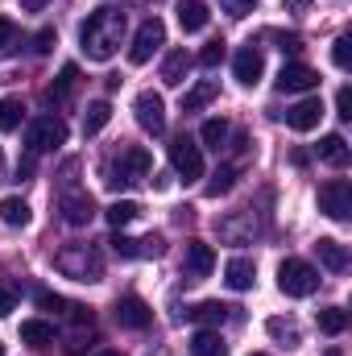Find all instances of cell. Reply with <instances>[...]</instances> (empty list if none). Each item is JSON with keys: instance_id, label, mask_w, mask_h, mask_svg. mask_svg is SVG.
I'll return each instance as SVG.
<instances>
[{"instance_id": "cell-44", "label": "cell", "mask_w": 352, "mask_h": 356, "mask_svg": "<svg viewBox=\"0 0 352 356\" xmlns=\"http://www.w3.org/2000/svg\"><path fill=\"white\" fill-rule=\"evenodd\" d=\"M50 0H21V8H29V13H38V8H46Z\"/></svg>"}, {"instance_id": "cell-23", "label": "cell", "mask_w": 352, "mask_h": 356, "mask_svg": "<svg viewBox=\"0 0 352 356\" xmlns=\"http://www.w3.org/2000/svg\"><path fill=\"white\" fill-rule=\"evenodd\" d=\"M79 88V67L75 63H67L63 71H58V79L50 83V91H46V99L50 104H63V99H71V91Z\"/></svg>"}, {"instance_id": "cell-1", "label": "cell", "mask_w": 352, "mask_h": 356, "mask_svg": "<svg viewBox=\"0 0 352 356\" xmlns=\"http://www.w3.org/2000/svg\"><path fill=\"white\" fill-rule=\"evenodd\" d=\"M120 42H125V13L112 8V4L91 8L88 21L79 25V46H83V54H88L91 63H108V58L120 50Z\"/></svg>"}, {"instance_id": "cell-5", "label": "cell", "mask_w": 352, "mask_h": 356, "mask_svg": "<svg viewBox=\"0 0 352 356\" xmlns=\"http://www.w3.org/2000/svg\"><path fill=\"white\" fill-rule=\"evenodd\" d=\"M58 269H63L67 277H75V282H99V277H104V261H99V253L88 249V245L63 249V253H58Z\"/></svg>"}, {"instance_id": "cell-31", "label": "cell", "mask_w": 352, "mask_h": 356, "mask_svg": "<svg viewBox=\"0 0 352 356\" xmlns=\"http://www.w3.org/2000/svg\"><path fill=\"white\" fill-rule=\"evenodd\" d=\"M344 327H349V311L344 307H323L319 311V332L323 336H340Z\"/></svg>"}, {"instance_id": "cell-20", "label": "cell", "mask_w": 352, "mask_h": 356, "mask_svg": "<svg viewBox=\"0 0 352 356\" xmlns=\"http://www.w3.org/2000/svg\"><path fill=\"white\" fill-rule=\"evenodd\" d=\"M232 311H237V307H224V302H195L186 315H191L195 323H203V327H220V323L232 319Z\"/></svg>"}, {"instance_id": "cell-4", "label": "cell", "mask_w": 352, "mask_h": 356, "mask_svg": "<svg viewBox=\"0 0 352 356\" xmlns=\"http://www.w3.org/2000/svg\"><path fill=\"white\" fill-rule=\"evenodd\" d=\"M25 145H29V154H50V149L67 145V120L63 116H33L25 129Z\"/></svg>"}, {"instance_id": "cell-10", "label": "cell", "mask_w": 352, "mask_h": 356, "mask_svg": "<svg viewBox=\"0 0 352 356\" xmlns=\"http://www.w3.org/2000/svg\"><path fill=\"white\" fill-rule=\"evenodd\" d=\"M112 315H116V323L129 327V332H145V327L154 323V311H150V302H145L141 294H125V298H116Z\"/></svg>"}, {"instance_id": "cell-9", "label": "cell", "mask_w": 352, "mask_h": 356, "mask_svg": "<svg viewBox=\"0 0 352 356\" xmlns=\"http://www.w3.org/2000/svg\"><path fill=\"white\" fill-rule=\"evenodd\" d=\"M133 112H137V124H141L145 133H154V137L166 133V99H162L158 91H141V95L133 99Z\"/></svg>"}, {"instance_id": "cell-37", "label": "cell", "mask_w": 352, "mask_h": 356, "mask_svg": "<svg viewBox=\"0 0 352 356\" xmlns=\"http://www.w3.org/2000/svg\"><path fill=\"white\" fill-rule=\"evenodd\" d=\"M220 8H224L228 17H249V13L257 8V0H220Z\"/></svg>"}, {"instance_id": "cell-17", "label": "cell", "mask_w": 352, "mask_h": 356, "mask_svg": "<svg viewBox=\"0 0 352 356\" xmlns=\"http://www.w3.org/2000/svg\"><path fill=\"white\" fill-rule=\"evenodd\" d=\"M207 21H211V13H207L203 0H182V4H178V25H182V33H199V29H207Z\"/></svg>"}, {"instance_id": "cell-22", "label": "cell", "mask_w": 352, "mask_h": 356, "mask_svg": "<svg viewBox=\"0 0 352 356\" xmlns=\"http://www.w3.org/2000/svg\"><path fill=\"white\" fill-rule=\"evenodd\" d=\"M319 158H323L328 166L344 170V166H349V158H352V154H349V141H344L340 133H328V137L319 141Z\"/></svg>"}, {"instance_id": "cell-45", "label": "cell", "mask_w": 352, "mask_h": 356, "mask_svg": "<svg viewBox=\"0 0 352 356\" xmlns=\"http://www.w3.org/2000/svg\"><path fill=\"white\" fill-rule=\"evenodd\" d=\"M95 356H125V353H116V348H104V353H95Z\"/></svg>"}, {"instance_id": "cell-25", "label": "cell", "mask_w": 352, "mask_h": 356, "mask_svg": "<svg viewBox=\"0 0 352 356\" xmlns=\"http://www.w3.org/2000/svg\"><path fill=\"white\" fill-rule=\"evenodd\" d=\"M191 356H228V344H224L220 332L203 327V332H195V340H191Z\"/></svg>"}, {"instance_id": "cell-11", "label": "cell", "mask_w": 352, "mask_h": 356, "mask_svg": "<svg viewBox=\"0 0 352 356\" xmlns=\"http://www.w3.org/2000/svg\"><path fill=\"white\" fill-rule=\"evenodd\" d=\"M232 75H237V83H245V88H257L265 75V54L249 42V46H241L237 54H232Z\"/></svg>"}, {"instance_id": "cell-38", "label": "cell", "mask_w": 352, "mask_h": 356, "mask_svg": "<svg viewBox=\"0 0 352 356\" xmlns=\"http://www.w3.org/2000/svg\"><path fill=\"white\" fill-rule=\"evenodd\" d=\"M13 311H17V290H13L8 282H0V319L13 315Z\"/></svg>"}, {"instance_id": "cell-28", "label": "cell", "mask_w": 352, "mask_h": 356, "mask_svg": "<svg viewBox=\"0 0 352 356\" xmlns=\"http://www.w3.org/2000/svg\"><path fill=\"white\" fill-rule=\"evenodd\" d=\"M199 141H203L207 149H216V154H220V145L228 141V120H224V116H211V120H203V129H199Z\"/></svg>"}, {"instance_id": "cell-47", "label": "cell", "mask_w": 352, "mask_h": 356, "mask_svg": "<svg viewBox=\"0 0 352 356\" xmlns=\"http://www.w3.org/2000/svg\"><path fill=\"white\" fill-rule=\"evenodd\" d=\"M0 178H4V154H0Z\"/></svg>"}, {"instance_id": "cell-16", "label": "cell", "mask_w": 352, "mask_h": 356, "mask_svg": "<svg viewBox=\"0 0 352 356\" xmlns=\"http://www.w3.org/2000/svg\"><path fill=\"white\" fill-rule=\"evenodd\" d=\"M191 67H195V58H191L186 50H170V54L162 58V83H166V88H182Z\"/></svg>"}, {"instance_id": "cell-40", "label": "cell", "mask_w": 352, "mask_h": 356, "mask_svg": "<svg viewBox=\"0 0 352 356\" xmlns=\"http://www.w3.org/2000/svg\"><path fill=\"white\" fill-rule=\"evenodd\" d=\"M336 116L352 120V91H349V88H340V91H336Z\"/></svg>"}, {"instance_id": "cell-39", "label": "cell", "mask_w": 352, "mask_h": 356, "mask_svg": "<svg viewBox=\"0 0 352 356\" xmlns=\"http://www.w3.org/2000/svg\"><path fill=\"white\" fill-rule=\"evenodd\" d=\"M54 42H58V38H54V29H38V33H33V50H38V54H50V50H54Z\"/></svg>"}, {"instance_id": "cell-19", "label": "cell", "mask_w": 352, "mask_h": 356, "mask_svg": "<svg viewBox=\"0 0 352 356\" xmlns=\"http://www.w3.org/2000/svg\"><path fill=\"white\" fill-rule=\"evenodd\" d=\"M224 282H228L232 290H253V282H257V266H253L249 257H232V261L224 266Z\"/></svg>"}, {"instance_id": "cell-34", "label": "cell", "mask_w": 352, "mask_h": 356, "mask_svg": "<svg viewBox=\"0 0 352 356\" xmlns=\"http://www.w3.org/2000/svg\"><path fill=\"white\" fill-rule=\"evenodd\" d=\"M13 50H17V25L8 17H0V58L13 54Z\"/></svg>"}, {"instance_id": "cell-33", "label": "cell", "mask_w": 352, "mask_h": 356, "mask_svg": "<svg viewBox=\"0 0 352 356\" xmlns=\"http://www.w3.org/2000/svg\"><path fill=\"white\" fill-rule=\"evenodd\" d=\"M332 63H336L340 71L352 67V38H336V42H332Z\"/></svg>"}, {"instance_id": "cell-2", "label": "cell", "mask_w": 352, "mask_h": 356, "mask_svg": "<svg viewBox=\"0 0 352 356\" xmlns=\"http://www.w3.org/2000/svg\"><path fill=\"white\" fill-rule=\"evenodd\" d=\"M154 170V158H150V149H141V145H129V149H120L108 166H104V182L108 186H116V191H129V186H137V182H145Z\"/></svg>"}, {"instance_id": "cell-6", "label": "cell", "mask_w": 352, "mask_h": 356, "mask_svg": "<svg viewBox=\"0 0 352 356\" xmlns=\"http://www.w3.org/2000/svg\"><path fill=\"white\" fill-rule=\"evenodd\" d=\"M319 211L328 216V220H349L352 216V182L349 178H332V182H323L319 186Z\"/></svg>"}, {"instance_id": "cell-15", "label": "cell", "mask_w": 352, "mask_h": 356, "mask_svg": "<svg viewBox=\"0 0 352 356\" xmlns=\"http://www.w3.org/2000/svg\"><path fill=\"white\" fill-rule=\"evenodd\" d=\"M182 269H186V277H207V273L216 269V249H211L207 241H191Z\"/></svg>"}, {"instance_id": "cell-46", "label": "cell", "mask_w": 352, "mask_h": 356, "mask_svg": "<svg viewBox=\"0 0 352 356\" xmlns=\"http://www.w3.org/2000/svg\"><path fill=\"white\" fill-rule=\"evenodd\" d=\"M323 356H344V353H340V348H328V353H323Z\"/></svg>"}, {"instance_id": "cell-42", "label": "cell", "mask_w": 352, "mask_h": 356, "mask_svg": "<svg viewBox=\"0 0 352 356\" xmlns=\"http://www.w3.org/2000/svg\"><path fill=\"white\" fill-rule=\"evenodd\" d=\"M33 158H38V154H25V158L17 162V178H29V175H33Z\"/></svg>"}, {"instance_id": "cell-36", "label": "cell", "mask_w": 352, "mask_h": 356, "mask_svg": "<svg viewBox=\"0 0 352 356\" xmlns=\"http://www.w3.org/2000/svg\"><path fill=\"white\" fill-rule=\"evenodd\" d=\"M269 336H278V340H290V344H298V327H294V323H282V319H269Z\"/></svg>"}, {"instance_id": "cell-21", "label": "cell", "mask_w": 352, "mask_h": 356, "mask_svg": "<svg viewBox=\"0 0 352 356\" xmlns=\"http://www.w3.org/2000/svg\"><path fill=\"white\" fill-rule=\"evenodd\" d=\"M0 220H4L8 228H25V224L33 220V211H29V203H25L21 195H4V199H0Z\"/></svg>"}, {"instance_id": "cell-32", "label": "cell", "mask_w": 352, "mask_h": 356, "mask_svg": "<svg viewBox=\"0 0 352 356\" xmlns=\"http://www.w3.org/2000/svg\"><path fill=\"white\" fill-rule=\"evenodd\" d=\"M232 182H237V166H220V170L211 175V182H207V195H211V199H220V195H228V191H232Z\"/></svg>"}, {"instance_id": "cell-24", "label": "cell", "mask_w": 352, "mask_h": 356, "mask_svg": "<svg viewBox=\"0 0 352 356\" xmlns=\"http://www.w3.org/2000/svg\"><path fill=\"white\" fill-rule=\"evenodd\" d=\"M216 95H220V83H216V79H199L195 88L182 95V112H199V108H207Z\"/></svg>"}, {"instance_id": "cell-49", "label": "cell", "mask_w": 352, "mask_h": 356, "mask_svg": "<svg viewBox=\"0 0 352 356\" xmlns=\"http://www.w3.org/2000/svg\"><path fill=\"white\" fill-rule=\"evenodd\" d=\"M253 356H265V353H253Z\"/></svg>"}, {"instance_id": "cell-35", "label": "cell", "mask_w": 352, "mask_h": 356, "mask_svg": "<svg viewBox=\"0 0 352 356\" xmlns=\"http://www.w3.org/2000/svg\"><path fill=\"white\" fill-rule=\"evenodd\" d=\"M220 58H224V42H207L195 63H199V67H220Z\"/></svg>"}, {"instance_id": "cell-3", "label": "cell", "mask_w": 352, "mask_h": 356, "mask_svg": "<svg viewBox=\"0 0 352 356\" xmlns=\"http://www.w3.org/2000/svg\"><path fill=\"white\" fill-rule=\"evenodd\" d=\"M278 290H282L286 298H307V294L319 290V273H315V266H307V261H298V257H286V261L278 266Z\"/></svg>"}, {"instance_id": "cell-48", "label": "cell", "mask_w": 352, "mask_h": 356, "mask_svg": "<svg viewBox=\"0 0 352 356\" xmlns=\"http://www.w3.org/2000/svg\"><path fill=\"white\" fill-rule=\"evenodd\" d=\"M0 356H4V344H0Z\"/></svg>"}, {"instance_id": "cell-7", "label": "cell", "mask_w": 352, "mask_h": 356, "mask_svg": "<svg viewBox=\"0 0 352 356\" xmlns=\"http://www.w3.org/2000/svg\"><path fill=\"white\" fill-rule=\"evenodd\" d=\"M158 46H166V25H162L158 17H150V21H141V29L133 33V46H129V63H133V67L150 63Z\"/></svg>"}, {"instance_id": "cell-13", "label": "cell", "mask_w": 352, "mask_h": 356, "mask_svg": "<svg viewBox=\"0 0 352 356\" xmlns=\"http://www.w3.org/2000/svg\"><path fill=\"white\" fill-rule=\"evenodd\" d=\"M311 88H319V71H311L307 63H286L278 71V91L282 95H303Z\"/></svg>"}, {"instance_id": "cell-26", "label": "cell", "mask_w": 352, "mask_h": 356, "mask_svg": "<svg viewBox=\"0 0 352 356\" xmlns=\"http://www.w3.org/2000/svg\"><path fill=\"white\" fill-rule=\"evenodd\" d=\"M21 344L46 348V344H54V327H50L46 319H25V323H21Z\"/></svg>"}, {"instance_id": "cell-29", "label": "cell", "mask_w": 352, "mask_h": 356, "mask_svg": "<svg viewBox=\"0 0 352 356\" xmlns=\"http://www.w3.org/2000/svg\"><path fill=\"white\" fill-rule=\"evenodd\" d=\"M108 120H112V104H108V99H95V104H88V116H83V137H95Z\"/></svg>"}, {"instance_id": "cell-27", "label": "cell", "mask_w": 352, "mask_h": 356, "mask_svg": "<svg viewBox=\"0 0 352 356\" xmlns=\"http://www.w3.org/2000/svg\"><path fill=\"white\" fill-rule=\"evenodd\" d=\"M21 120H25V104L17 95H4L0 99V133H17Z\"/></svg>"}, {"instance_id": "cell-18", "label": "cell", "mask_w": 352, "mask_h": 356, "mask_svg": "<svg viewBox=\"0 0 352 356\" xmlns=\"http://www.w3.org/2000/svg\"><path fill=\"white\" fill-rule=\"evenodd\" d=\"M315 253H319V266L332 269V273H344V269H349V249H344L340 241H332V236H319Z\"/></svg>"}, {"instance_id": "cell-8", "label": "cell", "mask_w": 352, "mask_h": 356, "mask_svg": "<svg viewBox=\"0 0 352 356\" xmlns=\"http://www.w3.org/2000/svg\"><path fill=\"white\" fill-rule=\"evenodd\" d=\"M170 166H175L178 178H186V182H195V178H203V149L182 133L170 141Z\"/></svg>"}, {"instance_id": "cell-14", "label": "cell", "mask_w": 352, "mask_h": 356, "mask_svg": "<svg viewBox=\"0 0 352 356\" xmlns=\"http://www.w3.org/2000/svg\"><path fill=\"white\" fill-rule=\"evenodd\" d=\"M319 120H323V99L319 95H307L294 108H286V124L294 133H311V129H319Z\"/></svg>"}, {"instance_id": "cell-12", "label": "cell", "mask_w": 352, "mask_h": 356, "mask_svg": "<svg viewBox=\"0 0 352 356\" xmlns=\"http://www.w3.org/2000/svg\"><path fill=\"white\" fill-rule=\"evenodd\" d=\"M58 211H63V220H67L71 228H83V224L95 220V199H91L88 191H63Z\"/></svg>"}, {"instance_id": "cell-41", "label": "cell", "mask_w": 352, "mask_h": 356, "mask_svg": "<svg viewBox=\"0 0 352 356\" xmlns=\"http://www.w3.org/2000/svg\"><path fill=\"white\" fill-rule=\"evenodd\" d=\"M38 307H42V311H63L67 302H63L58 294H50V290H38Z\"/></svg>"}, {"instance_id": "cell-43", "label": "cell", "mask_w": 352, "mask_h": 356, "mask_svg": "<svg viewBox=\"0 0 352 356\" xmlns=\"http://www.w3.org/2000/svg\"><path fill=\"white\" fill-rule=\"evenodd\" d=\"M286 8H290V13H307V8H311V0H286Z\"/></svg>"}, {"instance_id": "cell-30", "label": "cell", "mask_w": 352, "mask_h": 356, "mask_svg": "<svg viewBox=\"0 0 352 356\" xmlns=\"http://www.w3.org/2000/svg\"><path fill=\"white\" fill-rule=\"evenodd\" d=\"M104 216H108V224H112V228H129V224L141 216V207H137L133 199H116V203H112Z\"/></svg>"}]
</instances>
